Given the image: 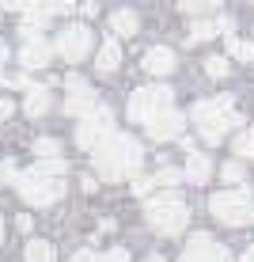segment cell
I'll list each match as a JSON object with an SVG mask.
<instances>
[{"label": "cell", "mask_w": 254, "mask_h": 262, "mask_svg": "<svg viewBox=\"0 0 254 262\" xmlns=\"http://www.w3.org/2000/svg\"><path fill=\"white\" fill-rule=\"evenodd\" d=\"M106 137H114V118H110V111H106V106H95L91 114H84V118H80V125H76V144L95 152Z\"/></svg>", "instance_id": "52a82bcc"}, {"label": "cell", "mask_w": 254, "mask_h": 262, "mask_svg": "<svg viewBox=\"0 0 254 262\" xmlns=\"http://www.w3.org/2000/svg\"><path fill=\"white\" fill-rule=\"evenodd\" d=\"M34 171H38V175H53V179H61V175H65V171H68V164H65V160H38V164H34Z\"/></svg>", "instance_id": "603a6c76"}, {"label": "cell", "mask_w": 254, "mask_h": 262, "mask_svg": "<svg viewBox=\"0 0 254 262\" xmlns=\"http://www.w3.org/2000/svg\"><path fill=\"white\" fill-rule=\"evenodd\" d=\"M144 72H148V76H171V72H175V53L167 46H152L144 53Z\"/></svg>", "instance_id": "5bb4252c"}, {"label": "cell", "mask_w": 254, "mask_h": 262, "mask_svg": "<svg viewBox=\"0 0 254 262\" xmlns=\"http://www.w3.org/2000/svg\"><path fill=\"white\" fill-rule=\"evenodd\" d=\"M182 125H186V118L171 106V111H163L159 118L148 122V137H152V141H171V137H178V133H182Z\"/></svg>", "instance_id": "7c38bea8"}, {"label": "cell", "mask_w": 254, "mask_h": 262, "mask_svg": "<svg viewBox=\"0 0 254 262\" xmlns=\"http://www.w3.org/2000/svg\"><path fill=\"white\" fill-rule=\"evenodd\" d=\"M144 262H167V258H163V255H148V258H144Z\"/></svg>", "instance_id": "8d00e7d4"}, {"label": "cell", "mask_w": 254, "mask_h": 262, "mask_svg": "<svg viewBox=\"0 0 254 262\" xmlns=\"http://www.w3.org/2000/svg\"><path fill=\"white\" fill-rule=\"evenodd\" d=\"M12 111H15L12 99H0V118H12Z\"/></svg>", "instance_id": "836d02e7"}, {"label": "cell", "mask_w": 254, "mask_h": 262, "mask_svg": "<svg viewBox=\"0 0 254 262\" xmlns=\"http://www.w3.org/2000/svg\"><path fill=\"white\" fill-rule=\"evenodd\" d=\"M141 160H144V148H141L137 137H129V133H114V137H106L91 152V164L99 171V179H106V183H122V179L137 175Z\"/></svg>", "instance_id": "6da1fadb"}, {"label": "cell", "mask_w": 254, "mask_h": 262, "mask_svg": "<svg viewBox=\"0 0 254 262\" xmlns=\"http://www.w3.org/2000/svg\"><path fill=\"white\" fill-rule=\"evenodd\" d=\"M216 4H224V0H182L186 12H209V8H216Z\"/></svg>", "instance_id": "4316f807"}, {"label": "cell", "mask_w": 254, "mask_h": 262, "mask_svg": "<svg viewBox=\"0 0 254 262\" xmlns=\"http://www.w3.org/2000/svg\"><path fill=\"white\" fill-rule=\"evenodd\" d=\"M148 190H152V179H133V194H137V198L148 194Z\"/></svg>", "instance_id": "1f68e13d"}, {"label": "cell", "mask_w": 254, "mask_h": 262, "mask_svg": "<svg viewBox=\"0 0 254 262\" xmlns=\"http://www.w3.org/2000/svg\"><path fill=\"white\" fill-rule=\"evenodd\" d=\"M34 152H38V160H57V156H61V141L38 137V141H34Z\"/></svg>", "instance_id": "7402d4cb"}, {"label": "cell", "mask_w": 254, "mask_h": 262, "mask_svg": "<svg viewBox=\"0 0 254 262\" xmlns=\"http://www.w3.org/2000/svg\"><path fill=\"white\" fill-rule=\"evenodd\" d=\"M228 50H232V57H239V61H254V46L243 42V38H232L228 34Z\"/></svg>", "instance_id": "cb8c5ba5"}, {"label": "cell", "mask_w": 254, "mask_h": 262, "mask_svg": "<svg viewBox=\"0 0 254 262\" xmlns=\"http://www.w3.org/2000/svg\"><path fill=\"white\" fill-rule=\"evenodd\" d=\"M220 31H232V23L228 19H201V23L190 27V42H205V38H213V34H220Z\"/></svg>", "instance_id": "d6986e66"}, {"label": "cell", "mask_w": 254, "mask_h": 262, "mask_svg": "<svg viewBox=\"0 0 254 262\" xmlns=\"http://www.w3.org/2000/svg\"><path fill=\"white\" fill-rule=\"evenodd\" d=\"M34 0H0V8H8V12H27Z\"/></svg>", "instance_id": "4dcf8cb0"}, {"label": "cell", "mask_w": 254, "mask_h": 262, "mask_svg": "<svg viewBox=\"0 0 254 262\" xmlns=\"http://www.w3.org/2000/svg\"><path fill=\"white\" fill-rule=\"evenodd\" d=\"M194 125L201 129V137L209 144H220L224 137H228L232 125H239V111H235L232 95H216V99L194 103Z\"/></svg>", "instance_id": "7a4b0ae2"}, {"label": "cell", "mask_w": 254, "mask_h": 262, "mask_svg": "<svg viewBox=\"0 0 254 262\" xmlns=\"http://www.w3.org/2000/svg\"><path fill=\"white\" fill-rule=\"evenodd\" d=\"M72 8H76V0H34L27 8V19H23V38H38L42 23H50L61 12H72Z\"/></svg>", "instance_id": "9c48e42d"}, {"label": "cell", "mask_w": 254, "mask_h": 262, "mask_svg": "<svg viewBox=\"0 0 254 262\" xmlns=\"http://www.w3.org/2000/svg\"><path fill=\"white\" fill-rule=\"evenodd\" d=\"M0 243H4V216H0Z\"/></svg>", "instance_id": "74e56055"}, {"label": "cell", "mask_w": 254, "mask_h": 262, "mask_svg": "<svg viewBox=\"0 0 254 262\" xmlns=\"http://www.w3.org/2000/svg\"><path fill=\"white\" fill-rule=\"evenodd\" d=\"M178 262H232V258L220 243H213L209 236H197V239H190V247L182 251Z\"/></svg>", "instance_id": "8fae6325"}, {"label": "cell", "mask_w": 254, "mask_h": 262, "mask_svg": "<svg viewBox=\"0 0 254 262\" xmlns=\"http://www.w3.org/2000/svg\"><path fill=\"white\" fill-rule=\"evenodd\" d=\"M209 209L220 224H250L254 221V198L247 190H224V194H213Z\"/></svg>", "instance_id": "5b68a950"}, {"label": "cell", "mask_w": 254, "mask_h": 262, "mask_svg": "<svg viewBox=\"0 0 254 262\" xmlns=\"http://www.w3.org/2000/svg\"><path fill=\"white\" fill-rule=\"evenodd\" d=\"M53 53H57V50H53L46 38H27V46L19 50V65L23 69H46Z\"/></svg>", "instance_id": "4fadbf2b"}, {"label": "cell", "mask_w": 254, "mask_h": 262, "mask_svg": "<svg viewBox=\"0 0 254 262\" xmlns=\"http://www.w3.org/2000/svg\"><path fill=\"white\" fill-rule=\"evenodd\" d=\"M15 179H19V175H15V164L4 160V164H0V183H15Z\"/></svg>", "instance_id": "f546056e"}, {"label": "cell", "mask_w": 254, "mask_h": 262, "mask_svg": "<svg viewBox=\"0 0 254 262\" xmlns=\"http://www.w3.org/2000/svg\"><path fill=\"white\" fill-rule=\"evenodd\" d=\"M50 88H42V84H31L27 88V103H23V111L31 114V118H42V114L50 111Z\"/></svg>", "instance_id": "9a60e30c"}, {"label": "cell", "mask_w": 254, "mask_h": 262, "mask_svg": "<svg viewBox=\"0 0 254 262\" xmlns=\"http://www.w3.org/2000/svg\"><path fill=\"white\" fill-rule=\"evenodd\" d=\"M23 258L27 262H57V251H53V243H46V239H31L27 251H23Z\"/></svg>", "instance_id": "ffe728a7"}, {"label": "cell", "mask_w": 254, "mask_h": 262, "mask_svg": "<svg viewBox=\"0 0 254 262\" xmlns=\"http://www.w3.org/2000/svg\"><path fill=\"white\" fill-rule=\"evenodd\" d=\"M182 175L190 179V183H197V186H201L205 179L213 175V160L201 156V152H190V160H186V171H182Z\"/></svg>", "instance_id": "2e32d148"}, {"label": "cell", "mask_w": 254, "mask_h": 262, "mask_svg": "<svg viewBox=\"0 0 254 262\" xmlns=\"http://www.w3.org/2000/svg\"><path fill=\"white\" fill-rule=\"evenodd\" d=\"M205 72H209L213 80L228 76V61H224V57H209V61H205Z\"/></svg>", "instance_id": "d4e9b609"}, {"label": "cell", "mask_w": 254, "mask_h": 262, "mask_svg": "<svg viewBox=\"0 0 254 262\" xmlns=\"http://www.w3.org/2000/svg\"><path fill=\"white\" fill-rule=\"evenodd\" d=\"M15 186H19V198L23 202H31L34 209H50L53 202H61L65 198V179H53V175H38V171H23L19 179H15Z\"/></svg>", "instance_id": "277c9868"}, {"label": "cell", "mask_w": 254, "mask_h": 262, "mask_svg": "<svg viewBox=\"0 0 254 262\" xmlns=\"http://www.w3.org/2000/svg\"><path fill=\"white\" fill-rule=\"evenodd\" d=\"M163 111H171V88H163V84L137 88V92L129 95V118H133V122H144V125H148L152 118H159Z\"/></svg>", "instance_id": "8992f818"}, {"label": "cell", "mask_w": 254, "mask_h": 262, "mask_svg": "<svg viewBox=\"0 0 254 262\" xmlns=\"http://www.w3.org/2000/svg\"><path fill=\"white\" fill-rule=\"evenodd\" d=\"M178 179H182V171H175V167H163L159 175H156V183H159V186H175Z\"/></svg>", "instance_id": "83f0119b"}, {"label": "cell", "mask_w": 254, "mask_h": 262, "mask_svg": "<svg viewBox=\"0 0 254 262\" xmlns=\"http://www.w3.org/2000/svg\"><path fill=\"white\" fill-rule=\"evenodd\" d=\"M137 12L133 8H118V12L110 15V31L114 34H122V38H129V34H137Z\"/></svg>", "instance_id": "e0dca14e"}, {"label": "cell", "mask_w": 254, "mask_h": 262, "mask_svg": "<svg viewBox=\"0 0 254 262\" xmlns=\"http://www.w3.org/2000/svg\"><path fill=\"white\" fill-rule=\"evenodd\" d=\"M232 152H235L239 160L254 156V129H239V133H235V141H232Z\"/></svg>", "instance_id": "44dd1931"}, {"label": "cell", "mask_w": 254, "mask_h": 262, "mask_svg": "<svg viewBox=\"0 0 254 262\" xmlns=\"http://www.w3.org/2000/svg\"><path fill=\"white\" fill-rule=\"evenodd\" d=\"M65 88H68V99H65V114H72V118H84V114H91L95 106H99L95 92H91V88H87L80 76H68V80H65Z\"/></svg>", "instance_id": "30bf717a"}, {"label": "cell", "mask_w": 254, "mask_h": 262, "mask_svg": "<svg viewBox=\"0 0 254 262\" xmlns=\"http://www.w3.org/2000/svg\"><path fill=\"white\" fill-rule=\"evenodd\" d=\"M239 262H254V243H250V247H247V255H243Z\"/></svg>", "instance_id": "d590c367"}, {"label": "cell", "mask_w": 254, "mask_h": 262, "mask_svg": "<svg viewBox=\"0 0 254 262\" xmlns=\"http://www.w3.org/2000/svg\"><path fill=\"white\" fill-rule=\"evenodd\" d=\"M99 262H129V251L114 247V251H106V255H99Z\"/></svg>", "instance_id": "f1b7e54d"}, {"label": "cell", "mask_w": 254, "mask_h": 262, "mask_svg": "<svg viewBox=\"0 0 254 262\" xmlns=\"http://www.w3.org/2000/svg\"><path fill=\"white\" fill-rule=\"evenodd\" d=\"M144 216H148V224L159 232V236H178V232L190 224V209H186V202L178 194H156V198H148Z\"/></svg>", "instance_id": "3957f363"}, {"label": "cell", "mask_w": 254, "mask_h": 262, "mask_svg": "<svg viewBox=\"0 0 254 262\" xmlns=\"http://www.w3.org/2000/svg\"><path fill=\"white\" fill-rule=\"evenodd\" d=\"M91 31H87L84 23H72V27H65V31L57 34V42H53V50L61 53V57L68 61V65H80V61L91 53Z\"/></svg>", "instance_id": "ba28073f"}, {"label": "cell", "mask_w": 254, "mask_h": 262, "mask_svg": "<svg viewBox=\"0 0 254 262\" xmlns=\"http://www.w3.org/2000/svg\"><path fill=\"white\" fill-rule=\"evenodd\" d=\"M4 61H8V46H4V38H0V72H4Z\"/></svg>", "instance_id": "e575fe53"}, {"label": "cell", "mask_w": 254, "mask_h": 262, "mask_svg": "<svg viewBox=\"0 0 254 262\" xmlns=\"http://www.w3.org/2000/svg\"><path fill=\"white\" fill-rule=\"evenodd\" d=\"M118 65H122V46H118L114 38H106L103 50H99V57H95V69L99 72H114Z\"/></svg>", "instance_id": "ac0fdd59"}, {"label": "cell", "mask_w": 254, "mask_h": 262, "mask_svg": "<svg viewBox=\"0 0 254 262\" xmlns=\"http://www.w3.org/2000/svg\"><path fill=\"white\" fill-rule=\"evenodd\" d=\"M68 262H99V255H91V251H76Z\"/></svg>", "instance_id": "d6a6232c"}, {"label": "cell", "mask_w": 254, "mask_h": 262, "mask_svg": "<svg viewBox=\"0 0 254 262\" xmlns=\"http://www.w3.org/2000/svg\"><path fill=\"white\" fill-rule=\"evenodd\" d=\"M220 175H224V183H228V186H232V183H243V164H232V160H228Z\"/></svg>", "instance_id": "484cf974"}]
</instances>
